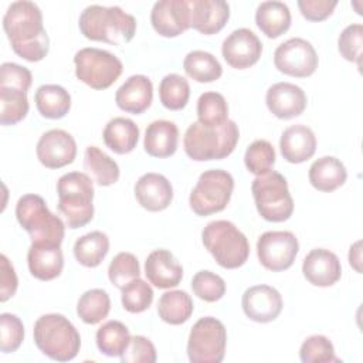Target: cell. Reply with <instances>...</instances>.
<instances>
[{"mask_svg":"<svg viewBox=\"0 0 363 363\" xmlns=\"http://www.w3.org/2000/svg\"><path fill=\"white\" fill-rule=\"evenodd\" d=\"M18 224L28 233L31 242H50L61 245L65 234L62 220L52 214L45 200L38 194H24L16 204Z\"/></svg>","mask_w":363,"mask_h":363,"instance_id":"cell-7","label":"cell"},{"mask_svg":"<svg viewBox=\"0 0 363 363\" xmlns=\"http://www.w3.org/2000/svg\"><path fill=\"white\" fill-rule=\"evenodd\" d=\"M105 145L118 155L130 153L139 140L138 125L128 118H113L111 119L102 133Z\"/></svg>","mask_w":363,"mask_h":363,"instance_id":"cell-29","label":"cell"},{"mask_svg":"<svg viewBox=\"0 0 363 363\" xmlns=\"http://www.w3.org/2000/svg\"><path fill=\"white\" fill-rule=\"evenodd\" d=\"M77 78L94 89L109 88L122 74V61L112 52L86 47L74 55Z\"/></svg>","mask_w":363,"mask_h":363,"instance_id":"cell-10","label":"cell"},{"mask_svg":"<svg viewBox=\"0 0 363 363\" xmlns=\"http://www.w3.org/2000/svg\"><path fill=\"white\" fill-rule=\"evenodd\" d=\"M360 241H356L352 247H350V251H349V264L357 271V272H362V268H360V262H362V257H360Z\"/></svg>","mask_w":363,"mask_h":363,"instance_id":"cell-51","label":"cell"},{"mask_svg":"<svg viewBox=\"0 0 363 363\" xmlns=\"http://www.w3.org/2000/svg\"><path fill=\"white\" fill-rule=\"evenodd\" d=\"M84 169L86 174L101 187L112 186L119 179V166L98 146H88L84 153Z\"/></svg>","mask_w":363,"mask_h":363,"instance_id":"cell-30","label":"cell"},{"mask_svg":"<svg viewBox=\"0 0 363 363\" xmlns=\"http://www.w3.org/2000/svg\"><path fill=\"white\" fill-rule=\"evenodd\" d=\"M362 45H363V26L359 23L347 26L339 35L337 50L340 55L350 61L356 62L359 67L362 64Z\"/></svg>","mask_w":363,"mask_h":363,"instance_id":"cell-46","label":"cell"},{"mask_svg":"<svg viewBox=\"0 0 363 363\" xmlns=\"http://www.w3.org/2000/svg\"><path fill=\"white\" fill-rule=\"evenodd\" d=\"M140 277V265L132 252H119L108 267L109 281L119 289Z\"/></svg>","mask_w":363,"mask_h":363,"instance_id":"cell-42","label":"cell"},{"mask_svg":"<svg viewBox=\"0 0 363 363\" xmlns=\"http://www.w3.org/2000/svg\"><path fill=\"white\" fill-rule=\"evenodd\" d=\"M35 346L50 359L57 362L72 360L81 347L77 328L60 313L40 316L33 329Z\"/></svg>","mask_w":363,"mask_h":363,"instance_id":"cell-4","label":"cell"},{"mask_svg":"<svg viewBox=\"0 0 363 363\" xmlns=\"http://www.w3.org/2000/svg\"><path fill=\"white\" fill-rule=\"evenodd\" d=\"M194 295L206 302H216L225 294L224 279L211 271H199L191 279Z\"/></svg>","mask_w":363,"mask_h":363,"instance_id":"cell-44","label":"cell"},{"mask_svg":"<svg viewBox=\"0 0 363 363\" xmlns=\"http://www.w3.org/2000/svg\"><path fill=\"white\" fill-rule=\"evenodd\" d=\"M79 30L85 38L112 45L128 44L136 33V20L118 6H88L79 16Z\"/></svg>","mask_w":363,"mask_h":363,"instance_id":"cell-3","label":"cell"},{"mask_svg":"<svg viewBox=\"0 0 363 363\" xmlns=\"http://www.w3.org/2000/svg\"><path fill=\"white\" fill-rule=\"evenodd\" d=\"M275 68L289 77H311L319 64L313 45L299 37L289 38L279 44L274 52Z\"/></svg>","mask_w":363,"mask_h":363,"instance_id":"cell-13","label":"cell"},{"mask_svg":"<svg viewBox=\"0 0 363 363\" xmlns=\"http://www.w3.org/2000/svg\"><path fill=\"white\" fill-rule=\"evenodd\" d=\"M33 82L31 71L14 62H3L0 67V86L28 91Z\"/></svg>","mask_w":363,"mask_h":363,"instance_id":"cell-48","label":"cell"},{"mask_svg":"<svg viewBox=\"0 0 363 363\" xmlns=\"http://www.w3.org/2000/svg\"><path fill=\"white\" fill-rule=\"evenodd\" d=\"M201 240L216 262L225 269L240 268L248 259V240L231 221H210L203 228Z\"/></svg>","mask_w":363,"mask_h":363,"instance_id":"cell-6","label":"cell"},{"mask_svg":"<svg viewBox=\"0 0 363 363\" xmlns=\"http://www.w3.org/2000/svg\"><path fill=\"white\" fill-rule=\"evenodd\" d=\"M31 275L40 281H51L62 272L64 257L61 245L50 242H31L27 252Z\"/></svg>","mask_w":363,"mask_h":363,"instance_id":"cell-23","label":"cell"},{"mask_svg":"<svg viewBox=\"0 0 363 363\" xmlns=\"http://www.w3.org/2000/svg\"><path fill=\"white\" fill-rule=\"evenodd\" d=\"M190 27L204 35L218 33L230 18V6L223 0H189Z\"/></svg>","mask_w":363,"mask_h":363,"instance_id":"cell-20","label":"cell"},{"mask_svg":"<svg viewBox=\"0 0 363 363\" xmlns=\"http://www.w3.org/2000/svg\"><path fill=\"white\" fill-rule=\"evenodd\" d=\"M279 149L282 157L289 163L306 162L315 155L316 136L306 125H292L282 132Z\"/></svg>","mask_w":363,"mask_h":363,"instance_id":"cell-25","label":"cell"},{"mask_svg":"<svg viewBox=\"0 0 363 363\" xmlns=\"http://www.w3.org/2000/svg\"><path fill=\"white\" fill-rule=\"evenodd\" d=\"M34 101L40 115L47 119L64 118L71 108V95L64 86L55 84L38 86Z\"/></svg>","mask_w":363,"mask_h":363,"instance_id":"cell-31","label":"cell"},{"mask_svg":"<svg viewBox=\"0 0 363 363\" xmlns=\"http://www.w3.org/2000/svg\"><path fill=\"white\" fill-rule=\"evenodd\" d=\"M121 291H122V296H121L122 306L125 311L130 313L145 312L153 302L152 286L140 278L130 281Z\"/></svg>","mask_w":363,"mask_h":363,"instance_id":"cell-41","label":"cell"},{"mask_svg":"<svg viewBox=\"0 0 363 363\" xmlns=\"http://www.w3.org/2000/svg\"><path fill=\"white\" fill-rule=\"evenodd\" d=\"M302 274L309 284L326 288L340 279L342 265L335 252L325 248H315L303 258Z\"/></svg>","mask_w":363,"mask_h":363,"instance_id":"cell-18","label":"cell"},{"mask_svg":"<svg viewBox=\"0 0 363 363\" xmlns=\"http://www.w3.org/2000/svg\"><path fill=\"white\" fill-rule=\"evenodd\" d=\"M40 163L48 169L71 164L77 156L75 139L62 129H50L41 135L35 147Z\"/></svg>","mask_w":363,"mask_h":363,"instance_id":"cell-15","label":"cell"},{"mask_svg":"<svg viewBox=\"0 0 363 363\" xmlns=\"http://www.w3.org/2000/svg\"><path fill=\"white\" fill-rule=\"evenodd\" d=\"M135 197L147 211H162L173 200V187L160 173H145L135 184Z\"/></svg>","mask_w":363,"mask_h":363,"instance_id":"cell-21","label":"cell"},{"mask_svg":"<svg viewBox=\"0 0 363 363\" xmlns=\"http://www.w3.org/2000/svg\"><path fill=\"white\" fill-rule=\"evenodd\" d=\"M240 139V130L234 121L211 126L193 122L183 138L186 155L196 162L221 160L230 156Z\"/></svg>","mask_w":363,"mask_h":363,"instance_id":"cell-2","label":"cell"},{"mask_svg":"<svg viewBox=\"0 0 363 363\" xmlns=\"http://www.w3.org/2000/svg\"><path fill=\"white\" fill-rule=\"evenodd\" d=\"M58 210L69 228L86 225L94 217L92 179L82 172H69L57 182Z\"/></svg>","mask_w":363,"mask_h":363,"instance_id":"cell-5","label":"cell"},{"mask_svg":"<svg viewBox=\"0 0 363 363\" xmlns=\"http://www.w3.org/2000/svg\"><path fill=\"white\" fill-rule=\"evenodd\" d=\"M302 363H328L340 362L335 354L333 343L323 335H312L303 340L299 349Z\"/></svg>","mask_w":363,"mask_h":363,"instance_id":"cell-43","label":"cell"},{"mask_svg":"<svg viewBox=\"0 0 363 363\" xmlns=\"http://www.w3.org/2000/svg\"><path fill=\"white\" fill-rule=\"evenodd\" d=\"M241 305L247 318L258 323H268L279 316L284 303L281 294L275 288L254 285L242 294Z\"/></svg>","mask_w":363,"mask_h":363,"instance_id":"cell-17","label":"cell"},{"mask_svg":"<svg viewBox=\"0 0 363 363\" xmlns=\"http://www.w3.org/2000/svg\"><path fill=\"white\" fill-rule=\"evenodd\" d=\"M28 113L27 92L16 88L0 86V123L16 125Z\"/></svg>","mask_w":363,"mask_h":363,"instance_id":"cell-37","label":"cell"},{"mask_svg":"<svg viewBox=\"0 0 363 363\" xmlns=\"http://www.w3.org/2000/svg\"><path fill=\"white\" fill-rule=\"evenodd\" d=\"M183 68L187 74V77H190L191 79L197 81V82H214L217 81L221 74H223V68L221 64L218 62V60L203 50H194L190 51L183 61Z\"/></svg>","mask_w":363,"mask_h":363,"instance_id":"cell-34","label":"cell"},{"mask_svg":"<svg viewBox=\"0 0 363 363\" xmlns=\"http://www.w3.org/2000/svg\"><path fill=\"white\" fill-rule=\"evenodd\" d=\"M179 142V129L170 121H153L145 130L143 147L153 157H169L174 155Z\"/></svg>","mask_w":363,"mask_h":363,"instance_id":"cell-26","label":"cell"},{"mask_svg":"<svg viewBox=\"0 0 363 363\" xmlns=\"http://www.w3.org/2000/svg\"><path fill=\"white\" fill-rule=\"evenodd\" d=\"M193 309L194 305L191 296L180 289L164 292L157 302L159 318L169 325H182L187 322Z\"/></svg>","mask_w":363,"mask_h":363,"instance_id":"cell-32","label":"cell"},{"mask_svg":"<svg viewBox=\"0 0 363 363\" xmlns=\"http://www.w3.org/2000/svg\"><path fill=\"white\" fill-rule=\"evenodd\" d=\"M3 28L13 51L30 61H41L50 50V38L43 24L40 7L28 0H18L7 7Z\"/></svg>","mask_w":363,"mask_h":363,"instance_id":"cell-1","label":"cell"},{"mask_svg":"<svg viewBox=\"0 0 363 363\" xmlns=\"http://www.w3.org/2000/svg\"><path fill=\"white\" fill-rule=\"evenodd\" d=\"M24 340V325L17 315H0V349L3 353L16 352Z\"/></svg>","mask_w":363,"mask_h":363,"instance_id":"cell-45","label":"cell"},{"mask_svg":"<svg viewBox=\"0 0 363 363\" xmlns=\"http://www.w3.org/2000/svg\"><path fill=\"white\" fill-rule=\"evenodd\" d=\"M72 251L81 265L95 268L104 261L109 251V238L102 231H91L75 241Z\"/></svg>","mask_w":363,"mask_h":363,"instance_id":"cell-33","label":"cell"},{"mask_svg":"<svg viewBox=\"0 0 363 363\" xmlns=\"http://www.w3.org/2000/svg\"><path fill=\"white\" fill-rule=\"evenodd\" d=\"M309 183L319 191L330 193L345 184L347 172L345 164L335 156H322L309 167Z\"/></svg>","mask_w":363,"mask_h":363,"instance_id":"cell-27","label":"cell"},{"mask_svg":"<svg viewBox=\"0 0 363 363\" xmlns=\"http://www.w3.org/2000/svg\"><path fill=\"white\" fill-rule=\"evenodd\" d=\"M153 99V85L146 75H132L129 77L115 94V102L119 109L139 115L143 113Z\"/></svg>","mask_w":363,"mask_h":363,"instance_id":"cell-24","label":"cell"},{"mask_svg":"<svg viewBox=\"0 0 363 363\" xmlns=\"http://www.w3.org/2000/svg\"><path fill=\"white\" fill-rule=\"evenodd\" d=\"M298 251V238L291 231H267L257 241V255L261 265L274 272L291 268Z\"/></svg>","mask_w":363,"mask_h":363,"instance_id":"cell-12","label":"cell"},{"mask_svg":"<svg viewBox=\"0 0 363 363\" xmlns=\"http://www.w3.org/2000/svg\"><path fill=\"white\" fill-rule=\"evenodd\" d=\"M275 149L274 146L264 139L254 140L245 150L244 163L250 173L255 176L265 174L272 170L275 164Z\"/></svg>","mask_w":363,"mask_h":363,"instance_id":"cell-40","label":"cell"},{"mask_svg":"<svg viewBox=\"0 0 363 363\" xmlns=\"http://www.w3.org/2000/svg\"><path fill=\"white\" fill-rule=\"evenodd\" d=\"M227 330L213 316L199 319L189 335L187 356L191 363H220L225 354Z\"/></svg>","mask_w":363,"mask_h":363,"instance_id":"cell-11","label":"cell"},{"mask_svg":"<svg viewBox=\"0 0 363 363\" xmlns=\"http://www.w3.org/2000/svg\"><path fill=\"white\" fill-rule=\"evenodd\" d=\"M255 23L268 38H278L291 27L289 7L282 1H262L255 11Z\"/></svg>","mask_w":363,"mask_h":363,"instance_id":"cell-28","label":"cell"},{"mask_svg":"<svg viewBox=\"0 0 363 363\" xmlns=\"http://www.w3.org/2000/svg\"><path fill=\"white\" fill-rule=\"evenodd\" d=\"M258 214L271 223L286 221L294 213V200L288 189L286 179L271 170L257 176L251 184Z\"/></svg>","mask_w":363,"mask_h":363,"instance_id":"cell-8","label":"cell"},{"mask_svg":"<svg viewBox=\"0 0 363 363\" xmlns=\"http://www.w3.org/2000/svg\"><path fill=\"white\" fill-rule=\"evenodd\" d=\"M221 54L230 67L245 69L258 62L262 43L250 28H237L223 41Z\"/></svg>","mask_w":363,"mask_h":363,"instance_id":"cell-14","label":"cell"},{"mask_svg":"<svg viewBox=\"0 0 363 363\" xmlns=\"http://www.w3.org/2000/svg\"><path fill=\"white\" fill-rule=\"evenodd\" d=\"M0 262H1V277H0V301L6 302L7 299H10L16 291H17V285H18V279L14 271V267L11 265V262L9 261V258L1 254L0 257Z\"/></svg>","mask_w":363,"mask_h":363,"instance_id":"cell-50","label":"cell"},{"mask_svg":"<svg viewBox=\"0 0 363 363\" xmlns=\"http://www.w3.org/2000/svg\"><path fill=\"white\" fill-rule=\"evenodd\" d=\"M111 311V298L106 291L94 288L84 292L77 303V313L86 325H96L104 320Z\"/></svg>","mask_w":363,"mask_h":363,"instance_id":"cell-36","label":"cell"},{"mask_svg":"<svg viewBox=\"0 0 363 363\" xmlns=\"http://www.w3.org/2000/svg\"><path fill=\"white\" fill-rule=\"evenodd\" d=\"M96 347L109 357H116L125 352L130 342L129 329L119 320H108L96 330Z\"/></svg>","mask_w":363,"mask_h":363,"instance_id":"cell-35","label":"cell"},{"mask_svg":"<svg viewBox=\"0 0 363 363\" xmlns=\"http://www.w3.org/2000/svg\"><path fill=\"white\" fill-rule=\"evenodd\" d=\"M150 23L162 37H177L190 28V9L187 0H160L150 11Z\"/></svg>","mask_w":363,"mask_h":363,"instance_id":"cell-16","label":"cell"},{"mask_svg":"<svg viewBox=\"0 0 363 363\" xmlns=\"http://www.w3.org/2000/svg\"><path fill=\"white\" fill-rule=\"evenodd\" d=\"M157 359L155 345L145 336H130V342L121 354L123 363H155Z\"/></svg>","mask_w":363,"mask_h":363,"instance_id":"cell-47","label":"cell"},{"mask_svg":"<svg viewBox=\"0 0 363 363\" xmlns=\"http://www.w3.org/2000/svg\"><path fill=\"white\" fill-rule=\"evenodd\" d=\"M234 179L221 169H210L200 174L197 184L190 193V208L201 217L223 211L233 194Z\"/></svg>","mask_w":363,"mask_h":363,"instance_id":"cell-9","label":"cell"},{"mask_svg":"<svg viewBox=\"0 0 363 363\" xmlns=\"http://www.w3.org/2000/svg\"><path fill=\"white\" fill-rule=\"evenodd\" d=\"M145 275L153 286L169 289L180 284L183 278V267L170 251L155 250L145 261Z\"/></svg>","mask_w":363,"mask_h":363,"instance_id":"cell-22","label":"cell"},{"mask_svg":"<svg viewBox=\"0 0 363 363\" xmlns=\"http://www.w3.org/2000/svg\"><path fill=\"white\" fill-rule=\"evenodd\" d=\"M199 122L217 126L228 121V105L225 98L218 92H204L197 99Z\"/></svg>","mask_w":363,"mask_h":363,"instance_id":"cell-39","label":"cell"},{"mask_svg":"<svg viewBox=\"0 0 363 363\" xmlns=\"http://www.w3.org/2000/svg\"><path fill=\"white\" fill-rule=\"evenodd\" d=\"M306 95L301 86L291 82H277L271 85L265 95V104L272 115L279 119H291L303 113Z\"/></svg>","mask_w":363,"mask_h":363,"instance_id":"cell-19","label":"cell"},{"mask_svg":"<svg viewBox=\"0 0 363 363\" xmlns=\"http://www.w3.org/2000/svg\"><path fill=\"white\" fill-rule=\"evenodd\" d=\"M159 98L162 105L170 111L183 109L190 98L189 81L179 74H167L160 81Z\"/></svg>","mask_w":363,"mask_h":363,"instance_id":"cell-38","label":"cell"},{"mask_svg":"<svg viewBox=\"0 0 363 363\" xmlns=\"http://www.w3.org/2000/svg\"><path fill=\"white\" fill-rule=\"evenodd\" d=\"M336 6V0H298L299 11L308 21H322L328 18Z\"/></svg>","mask_w":363,"mask_h":363,"instance_id":"cell-49","label":"cell"}]
</instances>
